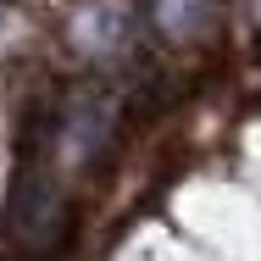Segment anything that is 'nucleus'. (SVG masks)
<instances>
[{"label":"nucleus","instance_id":"nucleus-1","mask_svg":"<svg viewBox=\"0 0 261 261\" xmlns=\"http://www.w3.org/2000/svg\"><path fill=\"white\" fill-rule=\"evenodd\" d=\"M6 228H11V239L28 256H50L56 245L67 239L72 200H67V184H61V172H56L50 161L22 156L17 184H11V200H6Z\"/></svg>","mask_w":261,"mask_h":261},{"label":"nucleus","instance_id":"nucleus-5","mask_svg":"<svg viewBox=\"0 0 261 261\" xmlns=\"http://www.w3.org/2000/svg\"><path fill=\"white\" fill-rule=\"evenodd\" d=\"M0 28H6V0H0Z\"/></svg>","mask_w":261,"mask_h":261},{"label":"nucleus","instance_id":"nucleus-2","mask_svg":"<svg viewBox=\"0 0 261 261\" xmlns=\"http://www.w3.org/2000/svg\"><path fill=\"white\" fill-rule=\"evenodd\" d=\"M111 128H117V106L106 89H84L72 95L67 111H61V128H56V150L67 167H89L111 145Z\"/></svg>","mask_w":261,"mask_h":261},{"label":"nucleus","instance_id":"nucleus-4","mask_svg":"<svg viewBox=\"0 0 261 261\" xmlns=\"http://www.w3.org/2000/svg\"><path fill=\"white\" fill-rule=\"evenodd\" d=\"M211 11H217V0H150V22H156L167 39H195V34H206Z\"/></svg>","mask_w":261,"mask_h":261},{"label":"nucleus","instance_id":"nucleus-3","mask_svg":"<svg viewBox=\"0 0 261 261\" xmlns=\"http://www.w3.org/2000/svg\"><path fill=\"white\" fill-rule=\"evenodd\" d=\"M134 34H139V17H134V6L128 0H95V6H84L78 17H72V45L84 56H122L134 45Z\"/></svg>","mask_w":261,"mask_h":261}]
</instances>
